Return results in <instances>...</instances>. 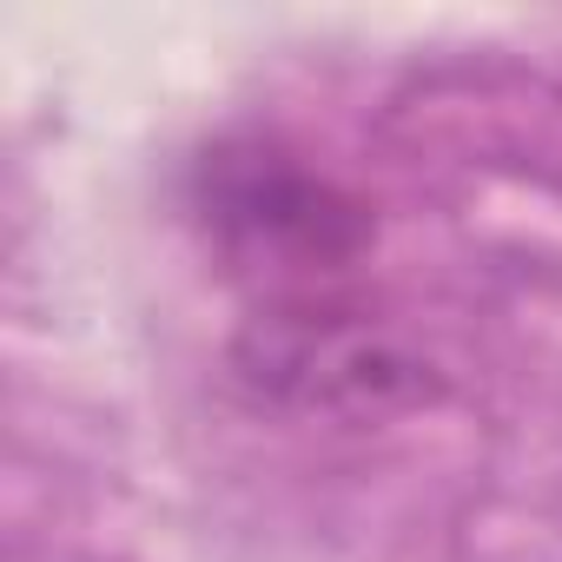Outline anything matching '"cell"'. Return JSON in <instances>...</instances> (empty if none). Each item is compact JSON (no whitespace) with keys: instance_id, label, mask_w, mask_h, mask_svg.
Listing matches in <instances>:
<instances>
[{"instance_id":"6da1fadb","label":"cell","mask_w":562,"mask_h":562,"mask_svg":"<svg viewBox=\"0 0 562 562\" xmlns=\"http://www.w3.org/2000/svg\"><path fill=\"white\" fill-rule=\"evenodd\" d=\"M238 364L251 384L292 397L305 411H358L384 417L404 404H424L437 391L430 364L404 351L391 331H371L364 318H325V312H271L238 338Z\"/></svg>"},{"instance_id":"7a4b0ae2","label":"cell","mask_w":562,"mask_h":562,"mask_svg":"<svg viewBox=\"0 0 562 562\" xmlns=\"http://www.w3.org/2000/svg\"><path fill=\"white\" fill-rule=\"evenodd\" d=\"M225 218L245 232V245H265L271 258H345L358 245V225L345 212H331V192H318L312 179H285V172H245L225 192Z\"/></svg>"}]
</instances>
